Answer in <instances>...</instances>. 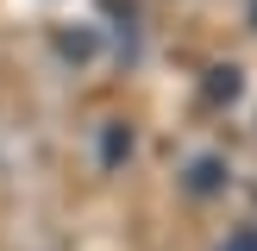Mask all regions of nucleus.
Instances as JSON below:
<instances>
[{"label":"nucleus","instance_id":"obj_1","mask_svg":"<svg viewBox=\"0 0 257 251\" xmlns=\"http://www.w3.org/2000/svg\"><path fill=\"white\" fill-rule=\"evenodd\" d=\"M176 182H182L188 201H220L226 188H232V163H226L220 151H195V157L176 170Z\"/></svg>","mask_w":257,"mask_h":251},{"label":"nucleus","instance_id":"obj_2","mask_svg":"<svg viewBox=\"0 0 257 251\" xmlns=\"http://www.w3.org/2000/svg\"><path fill=\"white\" fill-rule=\"evenodd\" d=\"M94 163H100L107 176L132 163V126H125V119H100V126H94Z\"/></svg>","mask_w":257,"mask_h":251},{"label":"nucleus","instance_id":"obj_3","mask_svg":"<svg viewBox=\"0 0 257 251\" xmlns=\"http://www.w3.org/2000/svg\"><path fill=\"white\" fill-rule=\"evenodd\" d=\"M100 50H107L100 25H75V32H57V57H63V63H75V69L100 63Z\"/></svg>","mask_w":257,"mask_h":251},{"label":"nucleus","instance_id":"obj_4","mask_svg":"<svg viewBox=\"0 0 257 251\" xmlns=\"http://www.w3.org/2000/svg\"><path fill=\"white\" fill-rule=\"evenodd\" d=\"M220 251H257V226H232L220 238Z\"/></svg>","mask_w":257,"mask_h":251}]
</instances>
